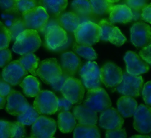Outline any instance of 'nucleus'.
I'll list each match as a JSON object with an SVG mask.
<instances>
[{"label": "nucleus", "mask_w": 151, "mask_h": 138, "mask_svg": "<svg viewBox=\"0 0 151 138\" xmlns=\"http://www.w3.org/2000/svg\"><path fill=\"white\" fill-rule=\"evenodd\" d=\"M74 115L70 111L58 113L57 125L59 130L63 133H70L76 126V120Z\"/></svg>", "instance_id": "nucleus-27"}, {"label": "nucleus", "mask_w": 151, "mask_h": 138, "mask_svg": "<svg viewBox=\"0 0 151 138\" xmlns=\"http://www.w3.org/2000/svg\"><path fill=\"white\" fill-rule=\"evenodd\" d=\"M105 138H126V130L124 129L107 130Z\"/></svg>", "instance_id": "nucleus-43"}, {"label": "nucleus", "mask_w": 151, "mask_h": 138, "mask_svg": "<svg viewBox=\"0 0 151 138\" xmlns=\"http://www.w3.org/2000/svg\"><path fill=\"white\" fill-rule=\"evenodd\" d=\"M73 138H100L98 127L95 125L78 124L74 129Z\"/></svg>", "instance_id": "nucleus-28"}, {"label": "nucleus", "mask_w": 151, "mask_h": 138, "mask_svg": "<svg viewBox=\"0 0 151 138\" xmlns=\"http://www.w3.org/2000/svg\"><path fill=\"white\" fill-rule=\"evenodd\" d=\"M142 94L145 103L151 106V81L147 82L142 87Z\"/></svg>", "instance_id": "nucleus-42"}, {"label": "nucleus", "mask_w": 151, "mask_h": 138, "mask_svg": "<svg viewBox=\"0 0 151 138\" xmlns=\"http://www.w3.org/2000/svg\"><path fill=\"white\" fill-rule=\"evenodd\" d=\"M130 138H150L149 136L146 135H134Z\"/></svg>", "instance_id": "nucleus-52"}, {"label": "nucleus", "mask_w": 151, "mask_h": 138, "mask_svg": "<svg viewBox=\"0 0 151 138\" xmlns=\"http://www.w3.org/2000/svg\"><path fill=\"white\" fill-rule=\"evenodd\" d=\"M101 82L107 87H117L122 81V69L113 63L108 62L100 68Z\"/></svg>", "instance_id": "nucleus-15"}, {"label": "nucleus", "mask_w": 151, "mask_h": 138, "mask_svg": "<svg viewBox=\"0 0 151 138\" xmlns=\"http://www.w3.org/2000/svg\"><path fill=\"white\" fill-rule=\"evenodd\" d=\"M133 127L140 133L146 134L151 132V107L141 104L137 107L134 113Z\"/></svg>", "instance_id": "nucleus-14"}, {"label": "nucleus", "mask_w": 151, "mask_h": 138, "mask_svg": "<svg viewBox=\"0 0 151 138\" xmlns=\"http://www.w3.org/2000/svg\"><path fill=\"white\" fill-rule=\"evenodd\" d=\"M24 93L28 97H36L40 91V81L33 75H28L19 84Z\"/></svg>", "instance_id": "nucleus-29"}, {"label": "nucleus", "mask_w": 151, "mask_h": 138, "mask_svg": "<svg viewBox=\"0 0 151 138\" xmlns=\"http://www.w3.org/2000/svg\"><path fill=\"white\" fill-rule=\"evenodd\" d=\"M73 49L77 54L89 61L94 60L97 58L96 51L90 46L83 45L74 43Z\"/></svg>", "instance_id": "nucleus-33"}, {"label": "nucleus", "mask_w": 151, "mask_h": 138, "mask_svg": "<svg viewBox=\"0 0 151 138\" xmlns=\"http://www.w3.org/2000/svg\"><path fill=\"white\" fill-rule=\"evenodd\" d=\"M124 60L126 65V71L132 75H139L148 71L149 66L140 56L133 51H127Z\"/></svg>", "instance_id": "nucleus-17"}, {"label": "nucleus", "mask_w": 151, "mask_h": 138, "mask_svg": "<svg viewBox=\"0 0 151 138\" xmlns=\"http://www.w3.org/2000/svg\"><path fill=\"white\" fill-rule=\"evenodd\" d=\"M143 84L140 75H132L127 71L123 74L122 82L116 87V90L124 96L137 97L140 95Z\"/></svg>", "instance_id": "nucleus-8"}, {"label": "nucleus", "mask_w": 151, "mask_h": 138, "mask_svg": "<svg viewBox=\"0 0 151 138\" xmlns=\"http://www.w3.org/2000/svg\"><path fill=\"white\" fill-rule=\"evenodd\" d=\"M57 129L55 121L45 116H40L33 123L31 130L32 138H52Z\"/></svg>", "instance_id": "nucleus-11"}, {"label": "nucleus", "mask_w": 151, "mask_h": 138, "mask_svg": "<svg viewBox=\"0 0 151 138\" xmlns=\"http://www.w3.org/2000/svg\"><path fill=\"white\" fill-rule=\"evenodd\" d=\"M69 77H70L69 76H68L65 74L62 73L61 75L55 82L51 84L52 88L54 90H55V91H61L63 84H64V83L65 82L67 79Z\"/></svg>", "instance_id": "nucleus-45"}, {"label": "nucleus", "mask_w": 151, "mask_h": 138, "mask_svg": "<svg viewBox=\"0 0 151 138\" xmlns=\"http://www.w3.org/2000/svg\"><path fill=\"white\" fill-rule=\"evenodd\" d=\"M83 104L96 112H102L111 107V102L106 90L98 87L88 90Z\"/></svg>", "instance_id": "nucleus-3"}, {"label": "nucleus", "mask_w": 151, "mask_h": 138, "mask_svg": "<svg viewBox=\"0 0 151 138\" xmlns=\"http://www.w3.org/2000/svg\"><path fill=\"white\" fill-rule=\"evenodd\" d=\"M18 61L28 73H30L33 76L37 75L36 71L40 64V60L35 54L29 53L23 55Z\"/></svg>", "instance_id": "nucleus-30"}, {"label": "nucleus", "mask_w": 151, "mask_h": 138, "mask_svg": "<svg viewBox=\"0 0 151 138\" xmlns=\"http://www.w3.org/2000/svg\"><path fill=\"white\" fill-rule=\"evenodd\" d=\"M101 34L99 25L90 21L80 24L74 33L77 44L86 46H91L99 42Z\"/></svg>", "instance_id": "nucleus-2"}, {"label": "nucleus", "mask_w": 151, "mask_h": 138, "mask_svg": "<svg viewBox=\"0 0 151 138\" xmlns=\"http://www.w3.org/2000/svg\"><path fill=\"white\" fill-rule=\"evenodd\" d=\"M71 8L72 12L78 16L81 24L88 21H93L94 19V14L88 0H73L71 4Z\"/></svg>", "instance_id": "nucleus-21"}, {"label": "nucleus", "mask_w": 151, "mask_h": 138, "mask_svg": "<svg viewBox=\"0 0 151 138\" xmlns=\"http://www.w3.org/2000/svg\"><path fill=\"white\" fill-rule=\"evenodd\" d=\"M27 74L28 72L18 60L10 62L4 68L2 77L10 85L16 86L21 83Z\"/></svg>", "instance_id": "nucleus-16"}, {"label": "nucleus", "mask_w": 151, "mask_h": 138, "mask_svg": "<svg viewBox=\"0 0 151 138\" xmlns=\"http://www.w3.org/2000/svg\"><path fill=\"white\" fill-rule=\"evenodd\" d=\"M132 11L133 14L132 21H137L143 20L142 18V9H132Z\"/></svg>", "instance_id": "nucleus-50"}, {"label": "nucleus", "mask_w": 151, "mask_h": 138, "mask_svg": "<svg viewBox=\"0 0 151 138\" xmlns=\"http://www.w3.org/2000/svg\"><path fill=\"white\" fill-rule=\"evenodd\" d=\"M17 1L18 0H0V9L5 12L18 14Z\"/></svg>", "instance_id": "nucleus-36"}, {"label": "nucleus", "mask_w": 151, "mask_h": 138, "mask_svg": "<svg viewBox=\"0 0 151 138\" xmlns=\"http://www.w3.org/2000/svg\"><path fill=\"white\" fill-rule=\"evenodd\" d=\"M117 110L122 117H130L134 115L137 103L133 97L123 96L117 100Z\"/></svg>", "instance_id": "nucleus-26"}, {"label": "nucleus", "mask_w": 151, "mask_h": 138, "mask_svg": "<svg viewBox=\"0 0 151 138\" xmlns=\"http://www.w3.org/2000/svg\"><path fill=\"white\" fill-rule=\"evenodd\" d=\"M140 57L147 64H151V43L139 52Z\"/></svg>", "instance_id": "nucleus-46"}, {"label": "nucleus", "mask_w": 151, "mask_h": 138, "mask_svg": "<svg viewBox=\"0 0 151 138\" xmlns=\"http://www.w3.org/2000/svg\"><path fill=\"white\" fill-rule=\"evenodd\" d=\"M149 0H124L125 5L131 9H143Z\"/></svg>", "instance_id": "nucleus-41"}, {"label": "nucleus", "mask_w": 151, "mask_h": 138, "mask_svg": "<svg viewBox=\"0 0 151 138\" xmlns=\"http://www.w3.org/2000/svg\"><path fill=\"white\" fill-rule=\"evenodd\" d=\"M73 103L65 98L64 97L58 98V108L57 111L58 113L61 112L68 111L71 109Z\"/></svg>", "instance_id": "nucleus-44"}, {"label": "nucleus", "mask_w": 151, "mask_h": 138, "mask_svg": "<svg viewBox=\"0 0 151 138\" xmlns=\"http://www.w3.org/2000/svg\"><path fill=\"white\" fill-rule=\"evenodd\" d=\"M41 40L38 32L27 29L16 38L12 46V51L19 55L32 53L40 47Z\"/></svg>", "instance_id": "nucleus-1"}, {"label": "nucleus", "mask_w": 151, "mask_h": 138, "mask_svg": "<svg viewBox=\"0 0 151 138\" xmlns=\"http://www.w3.org/2000/svg\"><path fill=\"white\" fill-rule=\"evenodd\" d=\"M58 98L52 91L41 90L35 97L33 107L39 114H52L57 111Z\"/></svg>", "instance_id": "nucleus-6"}, {"label": "nucleus", "mask_w": 151, "mask_h": 138, "mask_svg": "<svg viewBox=\"0 0 151 138\" xmlns=\"http://www.w3.org/2000/svg\"><path fill=\"white\" fill-rule=\"evenodd\" d=\"M142 18L143 21L151 24V3L143 8Z\"/></svg>", "instance_id": "nucleus-49"}, {"label": "nucleus", "mask_w": 151, "mask_h": 138, "mask_svg": "<svg viewBox=\"0 0 151 138\" xmlns=\"http://www.w3.org/2000/svg\"><path fill=\"white\" fill-rule=\"evenodd\" d=\"M5 27H6V26H5L4 25V24L2 22H1L0 21V32L1 31H2Z\"/></svg>", "instance_id": "nucleus-53"}, {"label": "nucleus", "mask_w": 151, "mask_h": 138, "mask_svg": "<svg viewBox=\"0 0 151 138\" xmlns=\"http://www.w3.org/2000/svg\"><path fill=\"white\" fill-rule=\"evenodd\" d=\"M5 103H6V100L5 97L0 96V109H3L5 107Z\"/></svg>", "instance_id": "nucleus-51"}, {"label": "nucleus", "mask_w": 151, "mask_h": 138, "mask_svg": "<svg viewBox=\"0 0 151 138\" xmlns=\"http://www.w3.org/2000/svg\"><path fill=\"white\" fill-rule=\"evenodd\" d=\"M38 6L45 9L50 17H58L67 6V0H38Z\"/></svg>", "instance_id": "nucleus-24"}, {"label": "nucleus", "mask_w": 151, "mask_h": 138, "mask_svg": "<svg viewBox=\"0 0 151 138\" xmlns=\"http://www.w3.org/2000/svg\"><path fill=\"white\" fill-rule=\"evenodd\" d=\"M11 86L3 78L0 79V96L4 97H7L12 90Z\"/></svg>", "instance_id": "nucleus-47"}, {"label": "nucleus", "mask_w": 151, "mask_h": 138, "mask_svg": "<svg viewBox=\"0 0 151 138\" xmlns=\"http://www.w3.org/2000/svg\"><path fill=\"white\" fill-rule=\"evenodd\" d=\"M93 12L96 15H103L110 14L114 4L109 0H90Z\"/></svg>", "instance_id": "nucleus-31"}, {"label": "nucleus", "mask_w": 151, "mask_h": 138, "mask_svg": "<svg viewBox=\"0 0 151 138\" xmlns=\"http://www.w3.org/2000/svg\"><path fill=\"white\" fill-rule=\"evenodd\" d=\"M97 24L101 30V40L109 41L116 46H120L126 42V38L120 29L117 27L114 26L109 20L102 19Z\"/></svg>", "instance_id": "nucleus-13"}, {"label": "nucleus", "mask_w": 151, "mask_h": 138, "mask_svg": "<svg viewBox=\"0 0 151 138\" xmlns=\"http://www.w3.org/2000/svg\"><path fill=\"white\" fill-rule=\"evenodd\" d=\"M8 29L11 34V40L15 41L17 37L21 32L26 30L27 28L22 18H19L17 21H15L10 27H9Z\"/></svg>", "instance_id": "nucleus-34"}, {"label": "nucleus", "mask_w": 151, "mask_h": 138, "mask_svg": "<svg viewBox=\"0 0 151 138\" xmlns=\"http://www.w3.org/2000/svg\"><path fill=\"white\" fill-rule=\"evenodd\" d=\"M25 138H32V137L31 136V137H25Z\"/></svg>", "instance_id": "nucleus-55"}, {"label": "nucleus", "mask_w": 151, "mask_h": 138, "mask_svg": "<svg viewBox=\"0 0 151 138\" xmlns=\"http://www.w3.org/2000/svg\"><path fill=\"white\" fill-rule=\"evenodd\" d=\"M63 97L73 104L80 103L84 94V87L81 81L74 77H69L61 90Z\"/></svg>", "instance_id": "nucleus-9"}, {"label": "nucleus", "mask_w": 151, "mask_h": 138, "mask_svg": "<svg viewBox=\"0 0 151 138\" xmlns=\"http://www.w3.org/2000/svg\"><path fill=\"white\" fill-rule=\"evenodd\" d=\"M44 40L47 48L52 51H57L67 44V33L60 25H54L47 31L44 35Z\"/></svg>", "instance_id": "nucleus-10"}, {"label": "nucleus", "mask_w": 151, "mask_h": 138, "mask_svg": "<svg viewBox=\"0 0 151 138\" xmlns=\"http://www.w3.org/2000/svg\"><path fill=\"white\" fill-rule=\"evenodd\" d=\"M36 72L41 80L47 84L55 82L62 74L61 65L54 58L41 61Z\"/></svg>", "instance_id": "nucleus-5"}, {"label": "nucleus", "mask_w": 151, "mask_h": 138, "mask_svg": "<svg viewBox=\"0 0 151 138\" xmlns=\"http://www.w3.org/2000/svg\"><path fill=\"white\" fill-rule=\"evenodd\" d=\"M25 125L19 121L12 122V138H24Z\"/></svg>", "instance_id": "nucleus-38"}, {"label": "nucleus", "mask_w": 151, "mask_h": 138, "mask_svg": "<svg viewBox=\"0 0 151 138\" xmlns=\"http://www.w3.org/2000/svg\"><path fill=\"white\" fill-rule=\"evenodd\" d=\"M81 60L79 57L72 51L63 53L61 56V67L62 73L70 77H74L80 70Z\"/></svg>", "instance_id": "nucleus-20"}, {"label": "nucleus", "mask_w": 151, "mask_h": 138, "mask_svg": "<svg viewBox=\"0 0 151 138\" xmlns=\"http://www.w3.org/2000/svg\"><path fill=\"white\" fill-rule=\"evenodd\" d=\"M38 6V0H18L17 9L21 14Z\"/></svg>", "instance_id": "nucleus-35"}, {"label": "nucleus", "mask_w": 151, "mask_h": 138, "mask_svg": "<svg viewBox=\"0 0 151 138\" xmlns=\"http://www.w3.org/2000/svg\"><path fill=\"white\" fill-rule=\"evenodd\" d=\"M60 25L66 31L70 33H74L75 31L81 24L78 16L74 12H63L58 17Z\"/></svg>", "instance_id": "nucleus-25"}, {"label": "nucleus", "mask_w": 151, "mask_h": 138, "mask_svg": "<svg viewBox=\"0 0 151 138\" xmlns=\"http://www.w3.org/2000/svg\"><path fill=\"white\" fill-rule=\"evenodd\" d=\"M54 25H60V24L58 20V17H50V18H49L48 20L47 21V23L45 24V25H44L42 30L40 31V32L44 35L46 34L47 31L49 29V28Z\"/></svg>", "instance_id": "nucleus-48"}, {"label": "nucleus", "mask_w": 151, "mask_h": 138, "mask_svg": "<svg viewBox=\"0 0 151 138\" xmlns=\"http://www.w3.org/2000/svg\"><path fill=\"white\" fill-rule=\"evenodd\" d=\"M130 40L137 48H145L151 43V28L146 23L137 22L130 28Z\"/></svg>", "instance_id": "nucleus-12"}, {"label": "nucleus", "mask_w": 151, "mask_h": 138, "mask_svg": "<svg viewBox=\"0 0 151 138\" xmlns=\"http://www.w3.org/2000/svg\"><path fill=\"white\" fill-rule=\"evenodd\" d=\"M0 138H12V122L0 120Z\"/></svg>", "instance_id": "nucleus-37"}, {"label": "nucleus", "mask_w": 151, "mask_h": 138, "mask_svg": "<svg viewBox=\"0 0 151 138\" xmlns=\"http://www.w3.org/2000/svg\"><path fill=\"white\" fill-rule=\"evenodd\" d=\"M39 116V113L35 110L34 107L29 106L23 113L17 116V120L18 121L24 125H31L33 124Z\"/></svg>", "instance_id": "nucleus-32"}, {"label": "nucleus", "mask_w": 151, "mask_h": 138, "mask_svg": "<svg viewBox=\"0 0 151 138\" xmlns=\"http://www.w3.org/2000/svg\"><path fill=\"white\" fill-rule=\"evenodd\" d=\"M110 2L114 4V3H116V2H117L118 1H119L120 0H109Z\"/></svg>", "instance_id": "nucleus-54"}, {"label": "nucleus", "mask_w": 151, "mask_h": 138, "mask_svg": "<svg viewBox=\"0 0 151 138\" xmlns=\"http://www.w3.org/2000/svg\"><path fill=\"white\" fill-rule=\"evenodd\" d=\"M150 138H151V135H150Z\"/></svg>", "instance_id": "nucleus-56"}, {"label": "nucleus", "mask_w": 151, "mask_h": 138, "mask_svg": "<svg viewBox=\"0 0 151 138\" xmlns=\"http://www.w3.org/2000/svg\"><path fill=\"white\" fill-rule=\"evenodd\" d=\"M73 115L80 124L95 125L97 121V112L87 107L84 104L74 107Z\"/></svg>", "instance_id": "nucleus-22"}, {"label": "nucleus", "mask_w": 151, "mask_h": 138, "mask_svg": "<svg viewBox=\"0 0 151 138\" xmlns=\"http://www.w3.org/2000/svg\"><path fill=\"white\" fill-rule=\"evenodd\" d=\"M11 40V34L8 28L5 27L0 32V50L7 48Z\"/></svg>", "instance_id": "nucleus-39"}, {"label": "nucleus", "mask_w": 151, "mask_h": 138, "mask_svg": "<svg viewBox=\"0 0 151 138\" xmlns=\"http://www.w3.org/2000/svg\"><path fill=\"white\" fill-rule=\"evenodd\" d=\"M123 123V117L118 110L113 107L108 108L103 111L99 121L100 126L106 130L121 129Z\"/></svg>", "instance_id": "nucleus-18"}, {"label": "nucleus", "mask_w": 151, "mask_h": 138, "mask_svg": "<svg viewBox=\"0 0 151 138\" xmlns=\"http://www.w3.org/2000/svg\"><path fill=\"white\" fill-rule=\"evenodd\" d=\"M133 17L132 9L126 5H114L109 16V21L114 23H127L131 22Z\"/></svg>", "instance_id": "nucleus-23"}, {"label": "nucleus", "mask_w": 151, "mask_h": 138, "mask_svg": "<svg viewBox=\"0 0 151 138\" xmlns=\"http://www.w3.org/2000/svg\"><path fill=\"white\" fill-rule=\"evenodd\" d=\"M11 58V52L9 49L0 50V67H4L10 63Z\"/></svg>", "instance_id": "nucleus-40"}, {"label": "nucleus", "mask_w": 151, "mask_h": 138, "mask_svg": "<svg viewBox=\"0 0 151 138\" xmlns=\"http://www.w3.org/2000/svg\"><path fill=\"white\" fill-rule=\"evenodd\" d=\"M6 111L13 116H18L23 113L29 104L25 97L19 91L12 90L6 98Z\"/></svg>", "instance_id": "nucleus-19"}, {"label": "nucleus", "mask_w": 151, "mask_h": 138, "mask_svg": "<svg viewBox=\"0 0 151 138\" xmlns=\"http://www.w3.org/2000/svg\"><path fill=\"white\" fill-rule=\"evenodd\" d=\"M49 15L44 8L38 6L21 14V18L27 29L40 32L49 19Z\"/></svg>", "instance_id": "nucleus-4"}, {"label": "nucleus", "mask_w": 151, "mask_h": 138, "mask_svg": "<svg viewBox=\"0 0 151 138\" xmlns=\"http://www.w3.org/2000/svg\"><path fill=\"white\" fill-rule=\"evenodd\" d=\"M80 76L83 86L88 90L100 87V69L95 61H87L80 70Z\"/></svg>", "instance_id": "nucleus-7"}]
</instances>
